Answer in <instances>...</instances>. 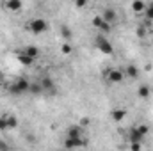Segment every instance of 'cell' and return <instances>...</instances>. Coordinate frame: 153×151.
<instances>
[{"mask_svg":"<svg viewBox=\"0 0 153 151\" xmlns=\"http://www.w3.org/2000/svg\"><path fill=\"white\" fill-rule=\"evenodd\" d=\"M29 87H30V80L25 76H20V78L13 80L11 84H7L5 89L11 96H23V94H29Z\"/></svg>","mask_w":153,"mask_h":151,"instance_id":"obj_1","label":"cell"},{"mask_svg":"<svg viewBox=\"0 0 153 151\" xmlns=\"http://www.w3.org/2000/svg\"><path fill=\"white\" fill-rule=\"evenodd\" d=\"M84 126H80L78 123L75 124H70L68 128H66V133H64V137L66 139H70V141H75L76 146L78 148H82V146H85V141H84Z\"/></svg>","mask_w":153,"mask_h":151,"instance_id":"obj_2","label":"cell"},{"mask_svg":"<svg viewBox=\"0 0 153 151\" xmlns=\"http://www.w3.org/2000/svg\"><path fill=\"white\" fill-rule=\"evenodd\" d=\"M27 29H29V32L39 36V34H45L50 29V23L45 18H32V20L27 21Z\"/></svg>","mask_w":153,"mask_h":151,"instance_id":"obj_3","label":"cell"},{"mask_svg":"<svg viewBox=\"0 0 153 151\" xmlns=\"http://www.w3.org/2000/svg\"><path fill=\"white\" fill-rule=\"evenodd\" d=\"M94 48L98 52H102L103 55H112L114 53V46H112V43L109 41V38L105 34H98L96 36V39H94Z\"/></svg>","mask_w":153,"mask_h":151,"instance_id":"obj_4","label":"cell"},{"mask_svg":"<svg viewBox=\"0 0 153 151\" xmlns=\"http://www.w3.org/2000/svg\"><path fill=\"white\" fill-rule=\"evenodd\" d=\"M18 126V117L14 114H2L0 115V132H9V130H14Z\"/></svg>","mask_w":153,"mask_h":151,"instance_id":"obj_5","label":"cell"},{"mask_svg":"<svg viewBox=\"0 0 153 151\" xmlns=\"http://www.w3.org/2000/svg\"><path fill=\"white\" fill-rule=\"evenodd\" d=\"M103 76H105V80L109 82V84H121V82H125V71L123 70H119V68H109L105 73H103Z\"/></svg>","mask_w":153,"mask_h":151,"instance_id":"obj_6","label":"cell"},{"mask_svg":"<svg viewBox=\"0 0 153 151\" xmlns=\"http://www.w3.org/2000/svg\"><path fill=\"white\" fill-rule=\"evenodd\" d=\"M39 82H41V85H43L45 94H48V96H55V94H57V85H55V82H53L52 76H41Z\"/></svg>","mask_w":153,"mask_h":151,"instance_id":"obj_7","label":"cell"},{"mask_svg":"<svg viewBox=\"0 0 153 151\" xmlns=\"http://www.w3.org/2000/svg\"><path fill=\"white\" fill-rule=\"evenodd\" d=\"M144 137H146V133L139 128V124H135V126H132L128 130V141L130 142H143Z\"/></svg>","mask_w":153,"mask_h":151,"instance_id":"obj_8","label":"cell"},{"mask_svg":"<svg viewBox=\"0 0 153 151\" xmlns=\"http://www.w3.org/2000/svg\"><path fill=\"white\" fill-rule=\"evenodd\" d=\"M100 16L103 18V21H107L111 25H114L116 21H117V13H116L114 7H103L102 13H100Z\"/></svg>","mask_w":153,"mask_h":151,"instance_id":"obj_9","label":"cell"},{"mask_svg":"<svg viewBox=\"0 0 153 151\" xmlns=\"http://www.w3.org/2000/svg\"><path fill=\"white\" fill-rule=\"evenodd\" d=\"M4 7H5L7 11H11V13H18V11H22L23 2H22V0H5V2H4Z\"/></svg>","mask_w":153,"mask_h":151,"instance_id":"obj_10","label":"cell"},{"mask_svg":"<svg viewBox=\"0 0 153 151\" xmlns=\"http://www.w3.org/2000/svg\"><path fill=\"white\" fill-rule=\"evenodd\" d=\"M29 94H34V96H43V94H45V91H43V85H41V82H39V80L30 82Z\"/></svg>","mask_w":153,"mask_h":151,"instance_id":"obj_11","label":"cell"},{"mask_svg":"<svg viewBox=\"0 0 153 151\" xmlns=\"http://www.w3.org/2000/svg\"><path fill=\"white\" fill-rule=\"evenodd\" d=\"M16 57H18V61H20V64H22V66H27V68H29V66H32V64H34V61H36V59H32V57H29V55H27V53H25L23 50H20Z\"/></svg>","mask_w":153,"mask_h":151,"instance_id":"obj_12","label":"cell"},{"mask_svg":"<svg viewBox=\"0 0 153 151\" xmlns=\"http://www.w3.org/2000/svg\"><path fill=\"white\" fill-rule=\"evenodd\" d=\"M125 117H126V110L125 109H112L111 110V119L114 123H121Z\"/></svg>","mask_w":153,"mask_h":151,"instance_id":"obj_13","label":"cell"},{"mask_svg":"<svg viewBox=\"0 0 153 151\" xmlns=\"http://www.w3.org/2000/svg\"><path fill=\"white\" fill-rule=\"evenodd\" d=\"M137 96H139L141 100H148V98L152 96V87H150L148 84L139 85V89H137Z\"/></svg>","mask_w":153,"mask_h":151,"instance_id":"obj_14","label":"cell"},{"mask_svg":"<svg viewBox=\"0 0 153 151\" xmlns=\"http://www.w3.org/2000/svg\"><path fill=\"white\" fill-rule=\"evenodd\" d=\"M123 71H125V76L126 78H132V80H137L139 78V68L134 66V64H128L126 70H123Z\"/></svg>","mask_w":153,"mask_h":151,"instance_id":"obj_15","label":"cell"},{"mask_svg":"<svg viewBox=\"0 0 153 151\" xmlns=\"http://www.w3.org/2000/svg\"><path fill=\"white\" fill-rule=\"evenodd\" d=\"M130 7H132V11H134V13L143 14V13H144V7H146V2H144V0H132Z\"/></svg>","mask_w":153,"mask_h":151,"instance_id":"obj_16","label":"cell"},{"mask_svg":"<svg viewBox=\"0 0 153 151\" xmlns=\"http://www.w3.org/2000/svg\"><path fill=\"white\" fill-rule=\"evenodd\" d=\"M29 57H32V59H38L39 57V48L38 46H34V44H29V46H25V48H22Z\"/></svg>","mask_w":153,"mask_h":151,"instance_id":"obj_17","label":"cell"},{"mask_svg":"<svg viewBox=\"0 0 153 151\" xmlns=\"http://www.w3.org/2000/svg\"><path fill=\"white\" fill-rule=\"evenodd\" d=\"M59 32H61V36L66 39V41H70V39L73 38V32H71V29H70L68 25H64V23L59 27Z\"/></svg>","mask_w":153,"mask_h":151,"instance_id":"obj_18","label":"cell"},{"mask_svg":"<svg viewBox=\"0 0 153 151\" xmlns=\"http://www.w3.org/2000/svg\"><path fill=\"white\" fill-rule=\"evenodd\" d=\"M144 18H146V21H153V0H150L148 4H146V7H144Z\"/></svg>","mask_w":153,"mask_h":151,"instance_id":"obj_19","label":"cell"},{"mask_svg":"<svg viewBox=\"0 0 153 151\" xmlns=\"http://www.w3.org/2000/svg\"><path fill=\"white\" fill-rule=\"evenodd\" d=\"M102 23H103V18H102L100 14H96V16L91 20V25H93L94 29H100V25H102Z\"/></svg>","mask_w":153,"mask_h":151,"instance_id":"obj_20","label":"cell"},{"mask_svg":"<svg viewBox=\"0 0 153 151\" xmlns=\"http://www.w3.org/2000/svg\"><path fill=\"white\" fill-rule=\"evenodd\" d=\"M61 52H62L64 55H70V53L73 52V48H71L70 43H62V44H61Z\"/></svg>","mask_w":153,"mask_h":151,"instance_id":"obj_21","label":"cell"},{"mask_svg":"<svg viewBox=\"0 0 153 151\" xmlns=\"http://www.w3.org/2000/svg\"><path fill=\"white\" fill-rule=\"evenodd\" d=\"M78 124H80V126H84V128H87V126L91 124V119H89L87 115H84V117H80V121H78Z\"/></svg>","mask_w":153,"mask_h":151,"instance_id":"obj_22","label":"cell"},{"mask_svg":"<svg viewBox=\"0 0 153 151\" xmlns=\"http://www.w3.org/2000/svg\"><path fill=\"white\" fill-rule=\"evenodd\" d=\"M87 5V0H75V7L76 9H84Z\"/></svg>","mask_w":153,"mask_h":151,"instance_id":"obj_23","label":"cell"},{"mask_svg":"<svg viewBox=\"0 0 153 151\" xmlns=\"http://www.w3.org/2000/svg\"><path fill=\"white\" fill-rule=\"evenodd\" d=\"M137 36H139V38H144V36H146V29H144V27H139V29H137Z\"/></svg>","mask_w":153,"mask_h":151,"instance_id":"obj_24","label":"cell"},{"mask_svg":"<svg viewBox=\"0 0 153 151\" xmlns=\"http://www.w3.org/2000/svg\"><path fill=\"white\" fill-rule=\"evenodd\" d=\"M2 78H4V73H2V71H0V80H2Z\"/></svg>","mask_w":153,"mask_h":151,"instance_id":"obj_25","label":"cell"}]
</instances>
